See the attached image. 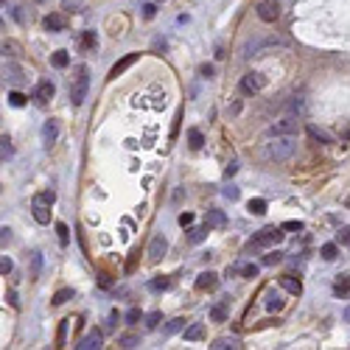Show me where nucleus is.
Here are the masks:
<instances>
[{
    "instance_id": "nucleus-32",
    "label": "nucleus",
    "mask_w": 350,
    "mask_h": 350,
    "mask_svg": "<svg viewBox=\"0 0 350 350\" xmlns=\"http://www.w3.org/2000/svg\"><path fill=\"white\" fill-rule=\"evenodd\" d=\"M213 350H227V347H238V339H227V336H222V339H216L210 345Z\"/></svg>"
},
{
    "instance_id": "nucleus-49",
    "label": "nucleus",
    "mask_w": 350,
    "mask_h": 350,
    "mask_svg": "<svg viewBox=\"0 0 350 350\" xmlns=\"http://www.w3.org/2000/svg\"><path fill=\"white\" fill-rule=\"evenodd\" d=\"M283 230H292V233H300V230H302V222H286V224H283Z\"/></svg>"
},
{
    "instance_id": "nucleus-47",
    "label": "nucleus",
    "mask_w": 350,
    "mask_h": 350,
    "mask_svg": "<svg viewBox=\"0 0 350 350\" xmlns=\"http://www.w3.org/2000/svg\"><path fill=\"white\" fill-rule=\"evenodd\" d=\"M0 143H3V160H9L11 154H14V151H11V143H9V138H6V135H3V140H0Z\"/></svg>"
},
{
    "instance_id": "nucleus-4",
    "label": "nucleus",
    "mask_w": 350,
    "mask_h": 350,
    "mask_svg": "<svg viewBox=\"0 0 350 350\" xmlns=\"http://www.w3.org/2000/svg\"><path fill=\"white\" fill-rule=\"evenodd\" d=\"M283 227H264L260 230L258 235H255V238L250 241V244H247V250H260V247H275V244H280L283 241V233H280Z\"/></svg>"
},
{
    "instance_id": "nucleus-1",
    "label": "nucleus",
    "mask_w": 350,
    "mask_h": 350,
    "mask_svg": "<svg viewBox=\"0 0 350 350\" xmlns=\"http://www.w3.org/2000/svg\"><path fill=\"white\" fill-rule=\"evenodd\" d=\"M272 160H289L294 151H297V132H289V135H272L269 146H266Z\"/></svg>"
},
{
    "instance_id": "nucleus-14",
    "label": "nucleus",
    "mask_w": 350,
    "mask_h": 350,
    "mask_svg": "<svg viewBox=\"0 0 350 350\" xmlns=\"http://www.w3.org/2000/svg\"><path fill=\"white\" fill-rule=\"evenodd\" d=\"M56 138H59V123L56 121H45V126H42V143H45V149H51V146L56 143Z\"/></svg>"
},
{
    "instance_id": "nucleus-19",
    "label": "nucleus",
    "mask_w": 350,
    "mask_h": 350,
    "mask_svg": "<svg viewBox=\"0 0 350 350\" xmlns=\"http://www.w3.org/2000/svg\"><path fill=\"white\" fill-rule=\"evenodd\" d=\"M45 28H48L51 34L64 31V17L62 14H48V17H45Z\"/></svg>"
},
{
    "instance_id": "nucleus-30",
    "label": "nucleus",
    "mask_w": 350,
    "mask_h": 350,
    "mask_svg": "<svg viewBox=\"0 0 350 350\" xmlns=\"http://www.w3.org/2000/svg\"><path fill=\"white\" fill-rule=\"evenodd\" d=\"M149 289H151V292H168L171 280H168V277H154V280L149 283Z\"/></svg>"
},
{
    "instance_id": "nucleus-17",
    "label": "nucleus",
    "mask_w": 350,
    "mask_h": 350,
    "mask_svg": "<svg viewBox=\"0 0 350 350\" xmlns=\"http://www.w3.org/2000/svg\"><path fill=\"white\" fill-rule=\"evenodd\" d=\"M334 294H336V297H347V294H350V272L339 275V280L334 283Z\"/></svg>"
},
{
    "instance_id": "nucleus-39",
    "label": "nucleus",
    "mask_w": 350,
    "mask_h": 350,
    "mask_svg": "<svg viewBox=\"0 0 350 350\" xmlns=\"http://www.w3.org/2000/svg\"><path fill=\"white\" fill-rule=\"evenodd\" d=\"M258 272H260V266L258 264H247V266H241V277H258Z\"/></svg>"
},
{
    "instance_id": "nucleus-15",
    "label": "nucleus",
    "mask_w": 350,
    "mask_h": 350,
    "mask_svg": "<svg viewBox=\"0 0 350 350\" xmlns=\"http://www.w3.org/2000/svg\"><path fill=\"white\" fill-rule=\"evenodd\" d=\"M280 289H286V292L294 294V297H300V294H302V283H300V277H294V275H283L280 277Z\"/></svg>"
},
{
    "instance_id": "nucleus-20",
    "label": "nucleus",
    "mask_w": 350,
    "mask_h": 350,
    "mask_svg": "<svg viewBox=\"0 0 350 350\" xmlns=\"http://www.w3.org/2000/svg\"><path fill=\"white\" fill-rule=\"evenodd\" d=\"M202 336H205V325L202 322H193L185 328V342H199Z\"/></svg>"
},
{
    "instance_id": "nucleus-5",
    "label": "nucleus",
    "mask_w": 350,
    "mask_h": 350,
    "mask_svg": "<svg viewBox=\"0 0 350 350\" xmlns=\"http://www.w3.org/2000/svg\"><path fill=\"white\" fill-rule=\"evenodd\" d=\"M264 84H266V79L252 70V73H247L244 79H241V93H244V96H255V93L264 90Z\"/></svg>"
},
{
    "instance_id": "nucleus-8",
    "label": "nucleus",
    "mask_w": 350,
    "mask_h": 350,
    "mask_svg": "<svg viewBox=\"0 0 350 350\" xmlns=\"http://www.w3.org/2000/svg\"><path fill=\"white\" fill-rule=\"evenodd\" d=\"M165 250H168V241H165L163 235H154V238H151V244H149V260H151V264L163 260Z\"/></svg>"
},
{
    "instance_id": "nucleus-24",
    "label": "nucleus",
    "mask_w": 350,
    "mask_h": 350,
    "mask_svg": "<svg viewBox=\"0 0 350 350\" xmlns=\"http://www.w3.org/2000/svg\"><path fill=\"white\" fill-rule=\"evenodd\" d=\"M247 210H250L252 216H264V213H266V199H258V196H255V199H250V205H247Z\"/></svg>"
},
{
    "instance_id": "nucleus-50",
    "label": "nucleus",
    "mask_w": 350,
    "mask_h": 350,
    "mask_svg": "<svg viewBox=\"0 0 350 350\" xmlns=\"http://www.w3.org/2000/svg\"><path fill=\"white\" fill-rule=\"evenodd\" d=\"M235 171H238V163H235V160H233V163H230L227 168H224V177H227V180H230V177H233Z\"/></svg>"
},
{
    "instance_id": "nucleus-13",
    "label": "nucleus",
    "mask_w": 350,
    "mask_h": 350,
    "mask_svg": "<svg viewBox=\"0 0 350 350\" xmlns=\"http://www.w3.org/2000/svg\"><path fill=\"white\" fill-rule=\"evenodd\" d=\"M218 286V275L216 272H202L196 277V289L199 292H213V289Z\"/></svg>"
},
{
    "instance_id": "nucleus-23",
    "label": "nucleus",
    "mask_w": 350,
    "mask_h": 350,
    "mask_svg": "<svg viewBox=\"0 0 350 350\" xmlns=\"http://www.w3.org/2000/svg\"><path fill=\"white\" fill-rule=\"evenodd\" d=\"M302 110H305V101H302V96H294L292 101H289V106H286L289 115H302Z\"/></svg>"
},
{
    "instance_id": "nucleus-45",
    "label": "nucleus",
    "mask_w": 350,
    "mask_h": 350,
    "mask_svg": "<svg viewBox=\"0 0 350 350\" xmlns=\"http://www.w3.org/2000/svg\"><path fill=\"white\" fill-rule=\"evenodd\" d=\"M138 319H140V311H138V308H129V311H126V322L135 325Z\"/></svg>"
},
{
    "instance_id": "nucleus-26",
    "label": "nucleus",
    "mask_w": 350,
    "mask_h": 350,
    "mask_svg": "<svg viewBox=\"0 0 350 350\" xmlns=\"http://www.w3.org/2000/svg\"><path fill=\"white\" fill-rule=\"evenodd\" d=\"M76 297V292H73V289H59V292L56 294H53V305H62V302H68V300H73Z\"/></svg>"
},
{
    "instance_id": "nucleus-38",
    "label": "nucleus",
    "mask_w": 350,
    "mask_h": 350,
    "mask_svg": "<svg viewBox=\"0 0 350 350\" xmlns=\"http://www.w3.org/2000/svg\"><path fill=\"white\" fill-rule=\"evenodd\" d=\"M210 319H213V322H224V319H227V308H224V305H213Z\"/></svg>"
},
{
    "instance_id": "nucleus-33",
    "label": "nucleus",
    "mask_w": 350,
    "mask_h": 350,
    "mask_svg": "<svg viewBox=\"0 0 350 350\" xmlns=\"http://www.w3.org/2000/svg\"><path fill=\"white\" fill-rule=\"evenodd\" d=\"M280 260H283V252L272 250V252L264 255V260H260V264H264V266H275V264H280Z\"/></svg>"
},
{
    "instance_id": "nucleus-44",
    "label": "nucleus",
    "mask_w": 350,
    "mask_h": 350,
    "mask_svg": "<svg viewBox=\"0 0 350 350\" xmlns=\"http://www.w3.org/2000/svg\"><path fill=\"white\" fill-rule=\"evenodd\" d=\"M11 266H14V264H11V258H6V255H3V260H0V275H9V272H11Z\"/></svg>"
},
{
    "instance_id": "nucleus-53",
    "label": "nucleus",
    "mask_w": 350,
    "mask_h": 350,
    "mask_svg": "<svg viewBox=\"0 0 350 350\" xmlns=\"http://www.w3.org/2000/svg\"><path fill=\"white\" fill-rule=\"evenodd\" d=\"M342 138H345V140H350V126H345V129H342Z\"/></svg>"
},
{
    "instance_id": "nucleus-46",
    "label": "nucleus",
    "mask_w": 350,
    "mask_h": 350,
    "mask_svg": "<svg viewBox=\"0 0 350 350\" xmlns=\"http://www.w3.org/2000/svg\"><path fill=\"white\" fill-rule=\"evenodd\" d=\"M154 14H157V6H154V3H146V6H143V17H146V20H151Z\"/></svg>"
},
{
    "instance_id": "nucleus-2",
    "label": "nucleus",
    "mask_w": 350,
    "mask_h": 350,
    "mask_svg": "<svg viewBox=\"0 0 350 350\" xmlns=\"http://www.w3.org/2000/svg\"><path fill=\"white\" fill-rule=\"evenodd\" d=\"M53 202H56V193L53 191H42V193H37L31 202V213H34V218H37L39 224H48L51 222V207H53Z\"/></svg>"
},
{
    "instance_id": "nucleus-35",
    "label": "nucleus",
    "mask_w": 350,
    "mask_h": 350,
    "mask_svg": "<svg viewBox=\"0 0 350 350\" xmlns=\"http://www.w3.org/2000/svg\"><path fill=\"white\" fill-rule=\"evenodd\" d=\"M98 39H96V31H84L81 34V48H96Z\"/></svg>"
},
{
    "instance_id": "nucleus-52",
    "label": "nucleus",
    "mask_w": 350,
    "mask_h": 350,
    "mask_svg": "<svg viewBox=\"0 0 350 350\" xmlns=\"http://www.w3.org/2000/svg\"><path fill=\"white\" fill-rule=\"evenodd\" d=\"M202 76H205V79H210L213 76V64H202V70H199Z\"/></svg>"
},
{
    "instance_id": "nucleus-25",
    "label": "nucleus",
    "mask_w": 350,
    "mask_h": 350,
    "mask_svg": "<svg viewBox=\"0 0 350 350\" xmlns=\"http://www.w3.org/2000/svg\"><path fill=\"white\" fill-rule=\"evenodd\" d=\"M51 64H53V68H59V70H62V68H68V64H70L68 51H56V53L51 56Z\"/></svg>"
},
{
    "instance_id": "nucleus-3",
    "label": "nucleus",
    "mask_w": 350,
    "mask_h": 350,
    "mask_svg": "<svg viewBox=\"0 0 350 350\" xmlns=\"http://www.w3.org/2000/svg\"><path fill=\"white\" fill-rule=\"evenodd\" d=\"M87 90H90V68H79L73 84H70V104L81 106L87 98Z\"/></svg>"
},
{
    "instance_id": "nucleus-7",
    "label": "nucleus",
    "mask_w": 350,
    "mask_h": 350,
    "mask_svg": "<svg viewBox=\"0 0 350 350\" xmlns=\"http://www.w3.org/2000/svg\"><path fill=\"white\" fill-rule=\"evenodd\" d=\"M3 76H6V81H9V84H14V87L26 81L23 68H20V64H14V62H6V64H3Z\"/></svg>"
},
{
    "instance_id": "nucleus-56",
    "label": "nucleus",
    "mask_w": 350,
    "mask_h": 350,
    "mask_svg": "<svg viewBox=\"0 0 350 350\" xmlns=\"http://www.w3.org/2000/svg\"><path fill=\"white\" fill-rule=\"evenodd\" d=\"M3 3H6V0H3Z\"/></svg>"
},
{
    "instance_id": "nucleus-29",
    "label": "nucleus",
    "mask_w": 350,
    "mask_h": 350,
    "mask_svg": "<svg viewBox=\"0 0 350 350\" xmlns=\"http://www.w3.org/2000/svg\"><path fill=\"white\" fill-rule=\"evenodd\" d=\"M266 308H269V311H280V308H283L280 294H277V292H269V294H266Z\"/></svg>"
},
{
    "instance_id": "nucleus-31",
    "label": "nucleus",
    "mask_w": 350,
    "mask_h": 350,
    "mask_svg": "<svg viewBox=\"0 0 350 350\" xmlns=\"http://www.w3.org/2000/svg\"><path fill=\"white\" fill-rule=\"evenodd\" d=\"M118 345L129 350V347H138V345H140V339H138L135 334H123V336H118Z\"/></svg>"
},
{
    "instance_id": "nucleus-16",
    "label": "nucleus",
    "mask_w": 350,
    "mask_h": 350,
    "mask_svg": "<svg viewBox=\"0 0 350 350\" xmlns=\"http://www.w3.org/2000/svg\"><path fill=\"white\" fill-rule=\"evenodd\" d=\"M258 17H260L264 23H272V20H275V17H277V3H275V0H264V3L258 6Z\"/></svg>"
},
{
    "instance_id": "nucleus-34",
    "label": "nucleus",
    "mask_w": 350,
    "mask_h": 350,
    "mask_svg": "<svg viewBox=\"0 0 350 350\" xmlns=\"http://www.w3.org/2000/svg\"><path fill=\"white\" fill-rule=\"evenodd\" d=\"M319 252H322L325 260H336V255H339V247H336V244H322V250H319Z\"/></svg>"
},
{
    "instance_id": "nucleus-9",
    "label": "nucleus",
    "mask_w": 350,
    "mask_h": 350,
    "mask_svg": "<svg viewBox=\"0 0 350 350\" xmlns=\"http://www.w3.org/2000/svg\"><path fill=\"white\" fill-rule=\"evenodd\" d=\"M138 59H140V53H126L123 59H118V62L112 64V70H110V79H118V76H121L123 70H129V68H132V64L138 62Z\"/></svg>"
},
{
    "instance_id": "nucleus-36",
    "label": "nucleus",
    "mask_w": 350,
    "mask_h": 350,
    "mask_svg": "<svg viewBox=\"0 0 350 350\" xmlns=\"http://www.w3.org/2000/svg\"><path fill=\"white\" fill-rule=\"evenodd\" d=\"M182 328H185V319H171V322L165 325L163 334H165V336H171V334H177V331H182Z\"/></svg>"
},
{
    "instance_id": "nucleus-43",
    "label": "nucleus",
    "mask_w": 350,
    "mask_h": 350,
    "mask_svg": "<svg viewBox=\"0 0 350 350\" xmlns=\"http://www.w3.org/2000/svg\"><path fill=\"white\" fill-rule=\"evenodd\" d=\"M336 241H339V244H350V224H347V227H342L339 233H336Z\"/></svg>"
},
{
    "instance_id": "nucleus-10",
    "label": "nucleus",
    "mask_w": 350,
    "mask_h": 350,
    "mask_svg": "<svg viewBox=\"0 0 350 350\" xmlns=\"http://www.w3.org/2000/svg\"><path fill=\"white\" fill-rule=\"evenodd\" d=\"M205 224L213 230H224L227 227V216H224V210H216V207H210V210L205 213Z\"/></svg>"
},
{
    "instance_id": "nucleus-21",
    "label": "nucleus",
    "mask_w": 350,
    "mask_h": 350,
    "mask_svg": "<svg viewBox=\"0 0 350 350\" xmlns=\"http://www.w3.org/2000/svg\"><path fill=\"white\" fill-rule=\"evenodd\" d=\"M39 275H42V252H31V272H28V277L39 280Z\"/></svg>"
},
{
    "instance_id": "nucleus-28",
    "label": "nucleus",
    "mask_w": 350,
    "mask_h": 350,
    "mask_svg": "<svg viewBox=\"0 0 350 350\" xmlns=\"http://www.w3.org/2000/svg\"><path fill=\"white\" fill-rule=\"evenodd\" d=\"M56 235H59V244H62V247L70 244V230H68V224H64V222H56Z\"/></svg>"
},
{
    "instance_id": "nucleus-40",
    "label": "nucleus",
    "mask_w": 350,
    "mask_h": 350,
    "mask_svg": "<svg viewBox=\"0 0 350 350\" xmlns=\"http://www.w3.org/2000/svg\"><path fill=\"white\" fill-rule=\"evenodd\" d=\"M9 104L11 106H26V96H23L20 90H11L9 93Z\"/></svg>"
},
{
    "instance_id": "nucleus-54",
    "label": "nucleus",
    "mask_w": 350,
    "mask_h": 350,
    "mask_svg": "<svg viewBox=\"0 0 350 350\" xmlns=\"http://www.w3.org/2000/svg\"><path fill=\"white\" fill-rule=\"evenodd\" d=\"M342 317H345V322H350V305L345 308V314H342Z\"/></svg>"
},
{
    "instance_id": "nucleus-37",
    "label": "nucleus",
    "mask_w": 350,
    "mask_h": 350,
    "mask_svg": "<svg viewBox=\"0 0 350 350\" xmlns=\"http://www.w3.org/2000/svg\"><path fill=\"white\" fill-rule=\"evenodd\" d=\"M160 319H163V314H160V311H149V314H146V328L154 331L160 325Z\"/></svg>"
},
{
    "instance_id": "nucleus-48",
    "label": "nucleus",
    "mask_w": 350,
    "mask_h": 350,
    "mask_svg": "<svg viewBox=\"0 0 350 350\" xmlns=\"http://www.w3.org/2000/svg\"><path fill=\"white\" fill-rule=\"evenodd\" d=\"M180 224H182V227H191V224H193V213H180Z\"/></svg>"
},
{
    "instance_id": "nucleus-27",
    "label": "nucleus",
    "mask_w": 350,
    "mask_h": 350,
    "mask_svg": "<svg viewBox=\"0 0 350 350\" xmlns=\"http://www.w3.org/2000/svg\"><path fill=\"white\" fill-rule=\"evenodd\" d=\"M188 143H191V149H193V151H199L202 146H205V138H202L199 129H191V132H188Z\"/></svg>"
},
{
    "instance_id": "nucleus-41",
    "label": "nucleus",
    "mask_w": 350,
    "mask_h": 350,
    "mask_svg": "<svg viewBox=\"0 0 350 350\" xmlns=\"http://www.w3.org/2000/svg\"><path fill=\"white\" fill-rule=\"evenodd\" d=\"M73 319H62V325H59V336H56V345H64V336H68V328Z\"/></svg>"
},
{
    "instance_id": "nucleus-55",
    "label": "nucleus",
    "mask_w": 350,
    "mask_h": 350,
    "mask_svg": "<svg viewBox=\"0 0 350 350\" xmlns=\"http://www.w3.org/2000/svg\"><path fill=\"white\" fill-rule=\"evenodd\" d=\"M347 205H350V199H347Z\"/></svg>"
},
{
    "instance_id": "nucleus-22",
    "label": "nucleus",
    "mask_w": 350,
    "mask_h": 350,
    "mask_svg": "<svg viewBox=\"0 0 350 350\" xmlns=\"http://www.w3.org/2000/svg\"><path fill=\"white\" fill-rule=\"evenodd\" d=\"M305 132L311 135L314 140H319V143H334V140H331V135L325 132V129H319V126H314V123H308L305 126Z\"/></svg>"
},
{
    "instance_id": "nucleus-11",
    "label": "nucleus",
    "mask_w": 350,
    "mask_h": 350,
    "mask_svg": "<svg viewBox=\"0 0 350 350\" xmlns=\"http://www.w3.org/2000/svg\"><path fill=\"white\" fill-rule=\"evenodd\" d=\"M76 347L79 350H98V347H104V336H101V331H90Z\"/></svg>"
},
{
    "instance_id": "nucleus-51",
    "label": "nucleus",
    "mask_w": 350,
    "mask_h": 350,
    "mask_svg": "<svg viewBox=\"0 0 350 350\" xmlns=\"http://www.w3.org/2000/svg\"><path fill=\"white\" fill-rule=\"evenodd\" d=\"M0 241H3V244H9V241H11V230H9V227L0 230Z\"/></svg>"
},
{
    "instance_id": "nucleus-18",
    "label": "nucleus",
    "mask_w": 350,
    "mask_h": 350,
    "mask_svg": "<svg viewBox=\"0 0 350 350\" xmlns=\"http://www.w3.org/2000/svg\"><path fill=\"white\" fill-rule=\"evenodd\" d=\"M207 233H210L207 224H202V227H193V224H191V230H188V241H191V244H202V241L207 238Z\"/></svg>"
},
{
    "instance_id": "nucleus-12",
    "label": "nucleus",
    "mask_w": 350,
    "mask_h": 350,
    "mask_svg": "<svg viewBox=\"0 0 350 350\" xmlns=\"http://www.w3.org/2000/svg\"><path fill=\"white\" fill-rule=\"evenodd\" d=\"M53 93H56V87H53V81H39L37 84V90H34V98L39 101V104H48V101L53 98Z\"/></svg>"
},
{
    "instance_id": "nucleus-42",
    "label": "nucleus",
    "mask_w": 350,
    "mask_h": 350,
    "mask_svg": "<svg viewBox=\"0 0 350 350\" xmlns=\"http://www.w3.org/2000/svg\"><path fill=\"white\" fill-rule=\"evenodd\" d=\"M222 193H224V199H230V202H235V199L241 196V193H238V188H235V185H227Z\"/></svg>"
},
{
    "instance_id": "nucleus-6",
    "label": "nucleus",
    "mask_w": 350,
    "mask_h": 350,
    "mask_svg": "<svg viewBox=\"0 0 350 350\" xmlns=\"http://www.w3.org/2000/svg\"><path fill=\"white\" fill-rule=\"evenodd\" d=\"M289 132H297V118L294 115H286L280 121H275L266 129V138H272V135H289Z\"/></svg>"
}]
</instances>
